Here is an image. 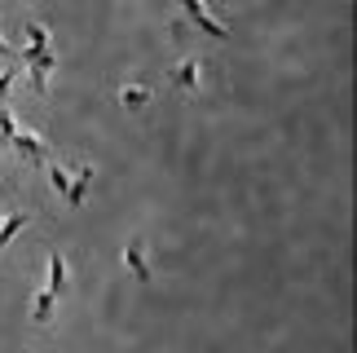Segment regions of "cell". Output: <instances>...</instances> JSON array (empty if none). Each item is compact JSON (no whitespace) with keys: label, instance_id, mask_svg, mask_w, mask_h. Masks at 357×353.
Here are the masks:
<instances>
[{"label":"cell","instance_id":"5b68a950","mask_svg":"<svg viewBox=\"0 0 357 353\" xmlns=\"http://www.w3.org/2000/svg\"><path fill=\"white\" fill-rule=\"evenodd\" d=\"M53 301H58V296L45 287V292H40L36 301H31V318H36V322H49V318H53Z\"/></svg>","mask_w":357,"mask_h":353},{"label":"cell","instance_id":"277c9868","mask_svg":"<svg viewBox=\"0 0 357 353\" xmlns=\"http://www.w3.org/2000/svg\"><path fill=\"white\" fill-rule=\"evenodd\" d=\"M123 261H128V269L137 274V283H150V265H146V248H142V239H128V248H123Z\"/></svg>","mask_w":357,"mask_h":353},{"label":"cell","instance_id":"9c48e42d","mask_svg":"<svg viewBox=\"0 0 357 353\" xmlns=\"http://www.w3.org/2000/svg\"><path fill=\"white\" fill-rule=\"evenodd\" d=\"M26 49H49V27H40V22L26 27Z\"/></svg>","mask_w":357,"mask_h":353},{"label":"cell","instance_id":"52a82bcc","mask_svg":"<svg viewBox=\"0 0 357 353\" xmlns=\"http://www.w3.org/2000/svg\"><path fill=\"white\" fill-rule=\"evenodd\" d=\"M22 225H26V212H18V216H5V221H0V248H9V243H13V234H18Z\"/></svg>","mask_w":357,"mask_h":353},{"label":"cell","instance_id":"4fadbf2b","mask_svg":"<svg viewBox=\"0 0 357 353\" xmlns=\"http://www.w3.org/2000/svg\"><path fill=\"white\" fill-rule=\"evenodd\" d=\"M13 80H18V71H0V98L13 89Z\"/></svg>","mask_w":357,"mask_h":353},{"label":"cell","instance_id":"7c38bea8","mask_svg":"<svg viewBox=\"0 0 357 353\" xmlns=\"http://www.w3.org/2000/svg\"><path fill=\"white\" fill-rule=\"evenodd\" d=\"M146 98H150L146 89H123V106H128V111H137V106H146Z\"/></svg>","mask_w":357,"mask_h":353},{"label":"cell","instance_id":"3957f363","mask_svg":"<svg viewBox=\"0 0 357 353\" xmlns=\"http://www.w3.org/2000/svg\"><path fill=\"white\" fill-rule=\"evenodd\" d=\"M93 176H98V172H93L89 164H84V168H79V172L71 176V186H66V208H79V203H84L89 186H93Z\"/></svg>","mask_w":357,"mask_h":353},{"label":"cell","instance_id":"8fae6325","mask_svg":"<svg viewBox=\"0 0 357 353\" xmlns=\"http://www.w3.org/2000/svg\"><path fill=\"white\" fill-rule=\"evenodd\" d=\"M13 115H9V106H0V146H9V137H13Z\"/></svg>","mask_w":357,"mask_h":353},{"label":"cell","instance_id":"ba28073f","mask_svg":"<svg viewBox=\"0 0 357 353\" xmlns=\"http://www.w3.org/2000/svg\"><path fill=\"white\" fill-rule=\"evenodd\" d=\"M199 71H203V66H199L195 58H185L181 66H176V80H181L185 89H195V84H199Z\"/></svg>","mask_w":357,"mask_h":353},{"label":"cell","instance_id":"6da1fadb","mask_svg":"<svg viewBox=\"0 0 357 353\" xmlns=\"http://www.w3.org/2000/svg\"><path fill=\"white\" fill-rule=\"evenodd\" d=\"M9 151H18L26 159H36V164H49V146L36 137V133H13L9 137Z\"/></svg>","mask_w":357,"mask_h":353},{"label":"cell","instance_id":"30bf717a","mask_svg":"<svg viewBox=\"0 0 357 353\" xmlns=\"http://www.w3.org/2000/svg\"><path fill=\"white\" fill-rule=\"evenodd\" d=\"M49 181H53V190H62V195H66V186H71V172H66L62 164H49Z\"/></svg>","mask_w":357,"mask_h":353},{"label":"cell","instance_id":"8992f818","mask_svg":"<svg viewBox=\"0 0 357 353\" xmlns=\"http://www.w3.org/2000/svg\"><path fill=\"white\" fill-rule=\"evenodd\" d=\"M62 287H66V269H62V256L53 252V256H49V292L62 296Z\"/></svg>","mask_w":357,"mask_h":353},{"label":"cell","instance_id":"7a4b0ae2","mask_svg":"<svg viewBox=\"0 0 357 353\" xmlns=\"http://www.w3.org/2000/svg\"><path fill=\"white\" fill-rule=\"evenodd\" d=\"M181 5H185L190 18H195V27H203V31L216 36V40H229V31H225V27H221V22H216L212 13H208V5H203V0H181Z\"/></svg>","mask_w":357,"mask_h":353},{"label":"cell","instance_id":"5bb4252c","mask_svg":"<svg viewBox=\"0 0 357 353\" xmlns=\"http://www.w3.org/2000/svg\"><path fill=\"white\" fill-rule=\"evenodd\" d=\"M9 53H13V49H9V45H5V40H0V58H9Z\"/></svg>","mask_w":357,"mask_h":353}]
</instances>
